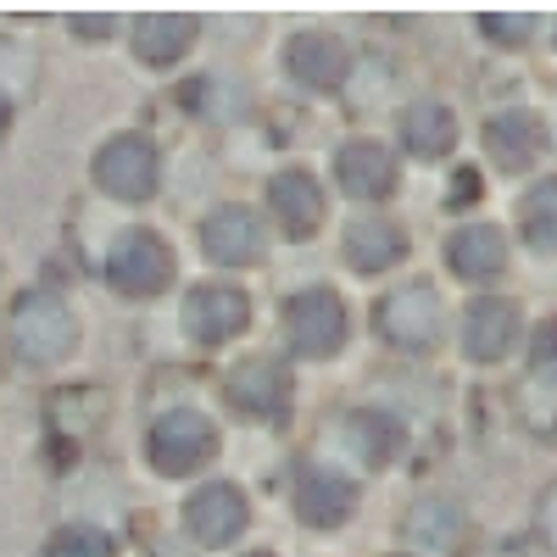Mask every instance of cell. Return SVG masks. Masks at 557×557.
I'll list each match as a JSON object with an SVG mask.
<instances>
[{"label": "cell", "instance_id": "1", "mask_svg": "<svg viewBox=\"0 0 557 557\" xmlns=\"http://www.w3.org/2000/svg\"><path fill=\"white\" fill-rule=\"evenodd\" d=\"M107 278L123 296H157L173 278V251L162 246V235H151V228H128V235L112 240Z\"/></svg>", "mask_w": 557, "mask_h": 557}, {"label": "cell", "instance_id": "2", "mask_svg": "<svg viewBox=\"0 0 557 557\" xmlns=\"http://www.w3.org/2000/svg\"><path fill=\"white\" fill-rule=\"evenodd\" d=\"M151 469L157 474H196L201 462L218 451V430L207 424L201 412H190V407H178V412H168V418H157V430H151Z\"/></svg>", "mask_w": 557, "mask_h": 557}, {"label": "cell", "instance_id": "3", "mask_svg": "<svg viewBox=\"0 0 557 557\" xmlns=\"http://www.w3.org/2000/svg\"><path fill=\"white\" fill-rule=\"evenodd\" d=\"M157 146L146 134H117L96 151V184L117 201H146L157 190Z\"/></svg>", "mask_w": 557, "mask_h": 557}, {"label": "cell", "instance_id": "4", "mask_svg": "<svg viewBox=\"0 0 557 557\" xmlns=\"http://www.w3.org/2000/svg\"><path fill=\"white\" fill-rule=\"evenodd\" d=\"M12 335H17L28 362H62L78 341V323L57 296H23L12 312Z\"/></svg>", "mask_w": 557, "mask_h": 557}, {"label": "cell", "instance_id": "5", "mask_svg": "<svg viewBox=\"0 0 557 557\" xmlns=\"http://www.w3.org/2000/svg\"><path fill=\"white\" fill-rule=\"evenodd\" d=\"M380 335L401 351H430L441 335V296L430 285H407L380 307Z\"/></svg>", "mask_w": 557, "mask_h": 557}, {"label": "cell", "instance_id": "6", "mask_svg": "<svg viewBox=\"0 0 557 557\" xmlns=\"http://www.w3.org/2000/svg\"><path fill=\"white\" fill-rule=\"evenodd\" d=\"M285 330H290L301 357H330L346 341V307L335 290H301L285 312Z\"/></svg>", "mask_w": 557, "mask_h": 557}, {"label": "cell", "instance_id": "7", "mask_svg": "<svg viewBox=\"0 0 557 557\" xmlns=\"http://www.w3.org/2000/svg\"><path fill=\"white\" fill-rule=\"evenodd\" d=\"M251 318V301L235 290V285H201L190 301H184V330L196 341L218 346V341H235Z\"/></svg>", "mask_w": 557, "mask_h": 557}, {"label": "cell", "instance_id": "8", "mask_svg": "<svg viewBox=\"0 0 557 557\" xmlns=\"http://www.w3.org/2000/svg\"><path fill=\"white\" fill-rule=\"evenodd\" d=\"M285 67L296 84L307 89H341L346 73H351V57H346V45L335 34H323V28H307L285 45Z\"/></svg>", "mask_w": 557, "mask_h": 557}, {"label": "cell", "instance_id": "9", "mask_svg": "<svg viewBox=\"0 0 557 557\" xmlns=\"http://www.w3.org/2000/svg\"><path fill=\"white\" fill-rule=\"evenodd\" d=\"M184 524H190V535H196L201 546H228V541L246 530V496H240L235 485L212 480V485H201V491L190 496V507H184Z\"/></svg>", "mask_w": 557, "mask_h": 557}, {"label": "cell", "instance_id": "10", "mask_svg": "<svg viewBox=\"0 0 557 557\" xmlns=\"http://www.w3.org/2000/svg\"><path fill=\"white\" fill-rule=\"evenodd\" d=\"M335 178H341L346 196L380 201V196L396 190V162H391V151L380 146V139H346V146L335 151Z\"/></svg>", "mask_w": 557, "mask_h": 557}, {"label": "cell", "instance_id": "11", "mask_svg": "<svg viewBox=\"0 0 557 557\" xmlns=\"http://www.w3.org/2000/svg\"><path fill=\"white\" fill-rule=\"evenodd\" d=\"M357 507V485L346 480V474H335V469H301V480H296V513H301V524H312V530H335V524H346V513Z\"/></svg>", "mask_w": 557, "mask_h": 557}, {"label": "cell", "instance_id": "12", "mask_svg": "<svg viewBox=\"0 0 557 557\" xmlns=\"http://www.w3.org/2000/svg\"><path fill=\"white\" fill-rule=\"evenodd\" d=\"M201 246L223 268H246V262L262 257V223H257L251 207H223L201 223Z\"/></svg>", "mask_w": 557, "mask_h": 557}, {"label": "cell", "instance_id": "13", "mask_svg": "<svg viewBox=\"0 0 557 557\" xmlns=\"http://www.w3.org/2000/svg\"><path fill=\"white\" fill-rule=\"evenodd\" d=\"M228 401L251 418H278L290 401V374L273 357H246L235 374H228Z\"/></svg>", "mask_w": 557, "mask_h": 557}, {"label": "cell", "instance_id": "14", "mask_svg": "<svg viewBox=\"0 0 557 557\" xmlns=\"http://www.w3.org/2000/svg\"><path fill=\"white\" fill-rule=\"evenodd\" d=\"M128 45H134V57H139V62L168 67V62H178V57L196 45V17L146 12V17H134V23H128Z\"/></svg>", "mask_w": 557, "mask_h": 557}, {"label": "cell", "instance_id": "15", "mask_svg": "<svg viewBox=\"0 0 557 557\" xmlns=\"http://www.w3.org/2000/svg\"><path fill=\"white\" fill-rule=\"evenodd\" d=\"M268 207H273V218L285 223L290 235H312V228L323 223V190H318V178L301 173V168L273 173V184H268Z\"/></svg>", "mask_w": 557, "mask_h": 557}, {"label": "cell", "instance_id": "16", "mask_svg": "<svg viewBox=\"0 0 557 557\" xmlns=\"http://www.w3.org/2000/svg\"><path fill=\"white\" fill-rule=\"evenodd\" d=\"M341 246H346V262L357 273H380V268L401 262L407 235H401L391 218H357V223H346V240Z\"/></svg>", "mask_w": 557, "mask_h": 557}, {"label": "cell", "instance_id": "17", "mask_svg": "<svg viewBox=\"0 0 557 557\" xmlns=\"http://www.w3.org/2000/svg\"><path fill=\"white\" fill-rule=\"evenodd\" d=\"M519 335V312L513 301H474L469 318H462V346H469L474 362H496Z\"/></svg>", "mask_w": 557, "mask_h": 557}, {"label": "cell", "instance_id": "18", "mask_svg": "<svg viewBox=\"0 0 557 557\" xmlns=\"http://www.w3.org/2000/svg\"><path fill=\"white\" fill-rule=\"evenodd\" d=\"M502 262H507L502 228L469 223V228H457V235H451V268H457L462 278H491V273H502Z\"/></svg>", "mask_w": 557, "mask_h": 557}, {"label": "cell", "instance_id": "19", "mask_svg": "<svg viewBox=\"0 0 557 557\" xmlns=\"http://www.w3.org/2000/svg\"><path fill=\"white\" fill-rule=\"evenodd\" d=\"M485 139H491L496 162L524 168V162L541 157V117H535V112H496V117L485 123Z\"/></svg>", "mask_w": 557, "mask_h": 557}, {"label": "cell", "instance_id": "20", "mask_svg": "<svg viewBox=\"0 0 557 557\" xmlns=\"http://www.w3.org/2000/svg\"><path fill=\"white\" fill-rule=\"evenodd\" d=\"M401 139H407L412 157H446L451 139H457V123L441 101H418V107L401 112Z\"/></svg>", "mask_w": 557, "mask_h": 557}, {"label": "cell", "instance_id": "21", "mask_svg": "<svg viewBox=\"0 0 557 557\" xmlns=\"http://www.w3.org/2000/svg\"><path fill=\"white\" fill-rule=\"evenodd\" d=\"M519 223H524V240L552 251L557 246V178H541L535 190L519 201Z\"/></svg>", "mask_w": 557, "mask_h": 557}, {"label": "cell", "instance_id": "22", "mask_svg": "<svg viewBox=\"0 0 557 557\" xmlns=\"http://www.w3.org/2000/svg\"><path fill=\"white\" fill-rule=\"evenodd\" d=\"M346 430H351V441L362 446L368 462H385V457L401 451V424H396L391 412H351Z\"/></svg>", "mask_w": 557, "mask_h": 557}, {"label": "cell", "instance_id": "23", "mask_svg": "<svg viewBox=\"0 0 557 557\" xmlns=\"http://www.w3.org/2000/svg\"><path fill=\"white\" fill-rule=\"evenodd\" d=\"M45 557H112V541L96 524H73V530H62L51 546H45Z\"/></svg>", "mask_w": 557, "mask_h": 557}, {"label": "cell", "instance_id": "24", "mask_svg": "<svg viewBox=\"0 0 557 557\" xmlns=\"http://www.w3.org/2000/svg\"><path fill=\"white\" fill-rule=\"evenodd\" d=\"M480 28H485V34H496L502 45H524V39H530V17H502V12H485V17H480Z\"/></svg>", "mask_w": 557, "mask_h": 557}, {"label": "cell", "instance_id": "25", "mask_svg": "<svg viewBox=\"0 0 557 557\" xmlns=\"http://www.w3.org/2000/svg\"><path fill=\"white\" fill-rule=\"evenodd\" d=\"M535 362H541V368L557 362V318H546L541 330H535Z\"/></svg>", "mask_w": 557, "mask_h": 557}, {"label": "cell", "instance_id": "26", "mask_svg": "<svg viewBox=\"0 0 557 557\" xmlns=\"http://www.w3.org/2000/svg\"><path fill=\"white\" fill-rule=\"evenodd\" d=\"M541 530H546V541L557 546V485H552L546 502H541Z\"/></svg>", "mask_w": 557, "mask_h": 557}, {"label": "cell", "instance_id": "27", "mask_svg": "<svg viewBox=\"0 0 557 557\" xmlns=\"http://www.w3.org/2000/svg\"><path fill=\"white\" fill-rule=\"evenodd\" d=\"M73 28H84L89 39H101V28H107V17H84V23H73Z\"/></svg>", "mask_w": 557, "mask_h": 557}, {"label": "cell", "instance_id": "28", "mask_svg": "<svg viewBox=\"0 0 557 557\" xmlns=\"http://www.w3.org/2000/svg\"><path fill=\"white\" fill-rule=\"evenodd\" d=\"M7 123H12V107H7V96H0V134H7Z\"/></svg>", "mask_w": 557, "mask_h": 557}, {"label": "cell", "instance_id": "29", "mask_svg": "<svg viewBox=\"0 0 557 557\" xmlns=\"http://www.w3.org/2000/svg\"><path fill=\"white\" fill-rule=\"evenodd\" d=\"M162 557H184V552H162Z\"/></svg>", "mask_w": 557, "mask_h": 557}, {"label": "cell", "instance_id": "30", "mask_svg": "<svg viewBox=\"0 0 557 557\" xmlns=\"http://www.w3.org/2000/svg\"><path fill=\"white\" fill-rule=\"evenodd\" d=\"M251 557H268V552H251Z\"/></svg>", "mask_w": 557, "mask_h": 557}]
</instances>
